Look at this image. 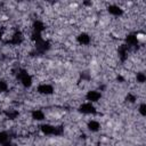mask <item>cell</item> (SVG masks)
I'll return each mask as SVG.
<instances>
[{"mask_svg": "<svg viewBox=\"0 0 146 146\" xmlns=\"http://www.w3.org/2000/svg\"><path fill=\"white\" fill-rule=\"evenodd\" d=\"M104 98V92L99 88H90L83 92V100L98 105Z\"/></svg>", "mask_w": 146, "mask_h": 146, "instance_id": "cell-1", "label": "cell"}]
</instances>
